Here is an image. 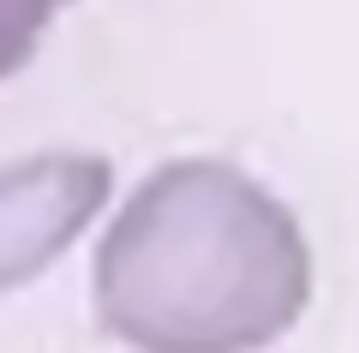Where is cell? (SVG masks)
<instances>
[{"label": "cell", "mask_w": 359, "mask_h": 353, "mask_svg": "<svg viewBox=\"0 0 359 353\" xmlns=\"http://www.w3.org/2000/svg\"><path fill=\"white\" fill-rule=\"evenodd\" d=\"M306 300L299 222L228 162L150 174L96 252V317L132 353H257Z\"/></svg>", "instance_id": "6da1fadb"}, {"label": "cell", "mask_w": 359, "mask_h": 353, "mask_svg": "<svg viewBox=\"0 0 359 353\" xmlns=\"http://www.w3.org/2000/svg\"><path fill=\"white\" fill-rule=\"evenodd\" d=\"M102 156H30L0 168V293L25 288L108 204Z\"/></svg>", "instance_id": "7a4b0ae2"}, {"label": "cell", "mask_w": 359, "mask_h": 353, "mask_svg": "<svg viewBox=\"0 0 359 353\" xmlns=\"http://www.w3.org/2000/svg\"><path fill=\"white\" fill-rule=\"evenodd\" d=\"M66 0H0V78L18 72Z\"/></svg>", "instance_id": "3957f363"}]
</instances>
